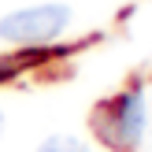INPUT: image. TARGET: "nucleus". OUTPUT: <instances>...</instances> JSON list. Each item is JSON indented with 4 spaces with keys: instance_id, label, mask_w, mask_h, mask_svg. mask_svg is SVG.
Masks as SVG:
<instances>
[{
    "instance_id": "f257e3e1",
    "label": "nucleus",
    "mask_w": 152,
    "mask_h": 152,
    "mask_svg": "<svg viewBox=\"0 0 152 152\" xmlns=\"http://www.w3.org/2000/svg\"><path fill=\"white\" fill-rule=\"evenodd\" d=\"M71 26V7L67 4H34L0 19V41L34 48V45H52Z\"/></svg>"
},
{
    "instance_id": "20e7f679",
    "label": "nucleus",
    "mask_w": 152,
    "mask_h": 152,
    "mask_svg": "<svg viewBox=\"0 0 152 152\" xmlns=\"http://www.w3.org/2000/svg\"><path fill=\"white\" fill-rule=\"evenodd\" d=\"M0 134H4V111H0Z\"/></svg>"
},
{
    "instance_id": "7ed1b4c3",
    "label": "nucleus",
    "mask_w": 152,
    "mask_h": 152,
    "mask_svg": "<svg viewBox=\"0 0 152 152\" xmlns=\"http://www.w3.org/2000/svg\"><path fill=\"white\" fill-rule=\"evenodd\" d=\"M37 152H89V145L82 137H74V134H52V137H45Z\"/></svg>"
},
{
    "instance_id": "f03ea898",
    "label": "nucleus",
    "mask_w": 152,
    "mask_h": 152,
    "mask_svg": "<svg viewBox=\"0 0 152 152\" xmlns=\"http://www.w3.org/2000/svg\"><path fill=\"white\" fill-rule=\"evenodd\" d=\"M100 130H108V137H111L115 148L134 152L145 141V134H148V100H145V93L141 89H126L123 96H115L108 115H104Z\"/></svg>"
}]
</instances>
